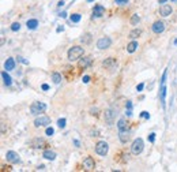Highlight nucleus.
Returning a JSON list of instances; mask_svg holds the SVG:
<instances>
[{"mask_svg":"<svg viewBox=\"0 0 177 172\" xmlns=\"http://www.w3.org/2000/svg\"><path fill=\"white\" fill-rule=\"evenodd\" d=\"M81 19H82V15L78 14V12H75V14H72L71 17H69V21H71L72 23H78Z\"/></svg>","mask_w":177,"mask_h":172,"instance_id":"nucleus-28","label":"nucleus"},{"mask_svg":"<svg viewBox=\"0 0 177 172\" xmlns=\"http://www.w3.org/2000/svg\"><path fill=\"white\" fill-rule=\"evenodd\" d=\"M41 88H42V90H48V89H49V85H48V84H44L42 86H41Z\"/></svg>","mask_w":177,"mask_h":172,"instance_id":"nucleus-41","label":"nucleus"},{"mask_svg":"<svg viewBox=\"0 0 177 172\" xmlns=\"http://www.w3.org/2000/svg\"><path fill=\"white\" fill-rule=\"evenodd\" d=\"M83 168L86 171H94L96 170V161H94V158L90 157V156H87V157L83 160Z\"/></svg>","mask_w":177,"mask_h":172,"instance_id":"nucleus-11","label":"nucleus"},{"mask_svg":"<svg viewBox=\"0 0 177 172\" xmlns=\"http://www.w3.org/2000/svg\"><path fill=\"white\" fill-rule=\"evenodd\" d=\"M65 123H67V120H65L64 117H61V119L57 120V126L60 127V129H64V127H65Z\"/></svg>","mask_w":177,"mask_h":172,"instance_id":"nucleus-30","label":"nucleus"},{"mask_svg":"<svg viewBox=\"0 0 177 172\" xmlns=\"http://www.w3.org/2000/svg\"><path fill=\"white\" fill-rule=\"evenodd\" d=\"M26 26L29 30H36L37 26H38V21H37V19H29V21L26 22Z\"/></svg>","mask_w":177,"mask_h":172,"instance_id":"nucleus-22","label":"nucleus"},{"mask_svg":"<svg viewBox=\"0 0 177 172\" xmlns=\"http://www.w3.org/2000/svg\"><path fill=\"white\" fill-rule=\"evenodd\" d=\"M116 64H117V60H116L115 57H106L102 62V67L106 70H112L113 67H116Z\"/></svg>","mask_w":177,"mask_h":172,"instance_id":"nucleus-13","label":"nucleus"},{"mask_svg":"<svg viewBox=\"0 0 177 172\" xmlns=\"http://www.w3.org/2000/svg\"><path fill=\"white\" fill-rule=\"evenodd\" d=\"M166 76H167V70H165V71H163L162 78H161V85H165V82H166Z\"/></svg>","mask_w":177,"mask_h":172,"instance_id":"nucleus-31","label":"nucleus"},{"mask_svg":"<svg viewBox=\"0 0 177 172\" xmlns=\"http://www.w3.org/2000/svg\"><path fill=\"white\" fill-rule=\"evenodd\" d=\"M138 47H139V45H138V41L132 40L131 43H129L128 45H127V52H128V53H134L135 51L138 49Z\"/></svg>","mask_w":177,"mask_h":172,"instance_id":"nucleus-21","label":"nucleus"},{"mask_svg":"<svg viewBox=\"0 0 177 172\" xmlns=\"http://www.w3.org/2000/svg\"><path fill=\"white\" fill-rule=\"evenodd\" d=\"M172 12H173V8H172V6L170 4H162L159 7V14L162 15V17H170L172 15Z\"/></svg>","mask_w":177,"mask_h":172,"instance_id":"nucleus-14","label":"nucleus"},{"mask_svg":"<svg viewBox=\"0 0 177 172\" xmlns=\"http://www.w3.org/2000/svg\"><path fill=\"white\" fill-rule=\"evenodd\" d=\"M83 55H85V49H83L82 47H79V45L71 47V48L68 49V53H67L69 62H75V60H79Z\"/></svg>","mask_w":177,"mask_h":172,"instance_id":"nucleus-1","label":"nucleus"},{"mask_svg":"<svg viewBox=\"0 0 177 172\" xmlns=\"http://www.w3.org/2000/svg\"><path fill=\"white\" fill-rule=\"evenodd\" d=\"M91 137H98V131H97V130L91 131Z\"/></svg>","mask_w":177,"mask_h":172,"instance_id":"nucleus-42","label":"nucleus"},{"mask_svg":"<svg viewBox=\"0 0 177 172\" xmlns=\"http://www.w3.org/2000/svg\"><path fill=\"white\" fill-rule=\"evenodd\" d=\"M173 2H176V0H173Z\"/></svg>","mask_w":177,"mask_h":172,"instance_id":"nucleus-49","label":"nucleus"},{"mask_svg":"<svg viewBox=\"0 0 177 172\" xmlns=\"http://www.w3.org/2000/svg\"><path fill=\"white\" fill-rule=\"evenodd\" d=\"M46 111V104L45 103H41V101H36L30 105V113L37 116L40 113H44Z\"/></svg>","mask_w":177,"mask_h":172,"instance_id":"nucleus-2","label":"nucleus"},{"mask_svg":"<svg viewBox=\"0 0 177 172\" xmlns=\"http://www.w3.org/2000/svg\"><path fill=\"white\" fill-rule=\"evenodd\" d=\"M2 78H3V81H4V85L6 86H11L12 79H11V76L7 74V71H3L2 72Z\"/></svg>","mask_w":177,"mask_h":172,"instance_id":"nucleus-23","label":"nucleus"},{"mask_svg":"<svg viewBox=\"0 0 177 172\" xmlns=\"http://www.w3.org/2000/svg\"><path fill=\"white\" fill-rule=\"evenodd\" d=\"M115 116H116V111L112 109V108H108V109H105V112H104V120H105V123L108 124V126H112L113 124Z\"/></svg>","mask_w":177,"mask_h":172,"instance_id":"nucleus-5","label":"nucleus"},{"mask_svg":"<svg viewBox=\"0 0 177 172\" xmlns=\"http://www.w3.org/2000/svg\"><path fill=\"white\" fill-rule=\"evenodd\" d=\"M91 41H93V36H91V33H85L83 36L81 37V43L83 44V45H87V44H90Z\"/></svg>","mask_w":177,"mask_h":172,"instance_id":"nucleus-18","label":"nucleus"},{"mask_svg":"<svg viewBox=\"0 0 177 172\" xmlns=\"http://www.w3.org/2000/svg\"><path fill=\"white\" fill-rule=\"evenodd\" d=\"M18 60H19V62H22V63H25V64H27V63H29V62H27V60H25L23 57H21V56L18 57Z\"/></svg>","mask_w":177,"mask_h":172,"instance_id":"nucleus-40","label":"nucleus"},{"mask_svg":"<svg viewBox=\"0 0 177 172\" xmlns=\"http://www.w3.org/2000/svg\"><path fill=\"white\" fill-rule=\"evenodd\" d=\"M6 158H7V161L11 162V164H18V162H21V156L14 150H8L6 153Z\"/></svg>","mask_w":177,"mask_h":172,"instance_id":"nucleus-9","label":"nucleus"},{"mask_svg":"<svg viewBox=\"0 0 177 172\" xmlns=\"http://www.w3.org/2000/svg\"><path fill=\"white\" fill-rule=\"evenodd\" d=\"M42 157L45 158V160H55L56 158V153L53 152V150H49V149H45L44 150V153H42Z\"/></svg>","mask_w":177,"mask_h":172,"instance_id":"nucleus-17","label":"nucleus"},{"mask_svg":"<svg viewBox=\"0 0 177 172\" xmlns=\"http://www.w3.org/2000/svg\"><path fill=\"white\" fill-rule=\"evenodd\" d=\"M131 138V130H123V131H119V139L121 143H127Z\"/></svg>","mask_w":177,"mask_h":172,"instance_id":"nucleus-15","label":"nucleus"},{"mask_svg":"<svg viewBox=\"0 0 177 172\" xmlns=\"http://www.w3.org/2000/svg\"><path fill=\"white\" fill-rule=\"evenodd\" d=\"M19 29H21V23H19V22H14V23L11 25V30L12 31H18Z\"/></svg>","mask_w":177,"mask_h":172,"instance_id":"nucleus-29","label":"nucleus"},{"mask_svg":"<svg viewBox=\"0 0 177 172\" xmlns=\"http://www.w3.org/2000/svg\"><path fill=\"white\" fill-rule=\"evenodd\" d=\"M140 117H144V119H150V113H148L147 111H143V112L140 113Z\"/></svg>","mask_w":177,"mask_h":172,"instance_id":"nucleus-33","label":"nucleus"},{"mask_svg":"<svg viewBox=\"0 0 177 172\" xmlns=\"http://www.w3.org/2000/svg\"><path fill=\"white\" fill-rule=\"evenodd\" d=\"M167 0H159V4H163V3H166Z\"/></svg>","mask_w":177,"mask_h":172,"instance_id":"nucleus-47","label":"nucleus"},{"mask_svg":"<svg viewBox=\"0 0 177 172\" xmlns=\"http://www.w3.org/2000/svg\"><path fill=\"white\" fill-rule=\"evenodd\" d=\"M52 81H53V84H56V85H59L60 82H61V74L60 72H52Z\"/></svg>","mask_w":177,"mask_h":172,"instance_id":"nucleus-26","label":"nucleus"},{"mask_svg":"<svg viewBox=\"0 0 177 172\" xmlns=\"http://www.w3.org/2000/svg\"><path fill=\"white\" fill-rule=\"evenodd\" d=\"M4 68L7 70V71H10V70H14V68H15V60L12 59V57H8V59L6 60Z\"/></svg>","mask_w":177,"mask_h":172,"instance_id":"nucleus-20","label":"nucleus"},{"mask_svg":"<svg viewBox=\"0 0 177 172\" xmlns=\"http://www.w3.org/2000/svg\"><path fill=\"white\" fill-rule=\"evenodd\" d=\"M104 15H105V7H104V6H101V4L94 6V8H93V17L94 18H101V17H104Z\"/></svg>","mask_w":177,"mask_h":172,"instance_id":"nucleus-16","label":"nucleus"},{"mask_svg":"<svg viewBox=\"0 0 177 172\" xmlns=\"http://www.w3.org/2000/svg\"><path fill=\"white\" fill-rule=\"evenodd\" d=\"M125 108H127V109H129V111H132V103H131V101H127V105H125Z\"/></svg>","mask_w":177,"mask_h":172,"instance_id":"nucleus-38","label":"nucleus"},{"mask_svg":"<svg viewBox=\"0 0 177 172\" xmlns=\"http://www.w3.org/2000/svg\"><path fill=\"white\" fill-rule=\"evenodd\" d=\"M140 36H142V29H134V30H131V33H129V38H132V40H136V38Z\"/></svg>","mask_w":177,"mask_h":172,"instance_id":"nucleus-24","label":"nucleus"},{"mask_svg":"<svg viewBox=\"0 0 177 172\" xmlns=\"http://www.w3.org/2000/svg\"><path fill=\"white\" fill-rule=\"evenodd\" d=\"M112 45V40L109 37H101L98 41H97V48L98 49H108V48Z\"/></svg>","mask_w":177,"mask_h":172,"instance_id":"nucleus-10","label":"nucleus"},{"mask_svg":"<svg viewBox=\"0 0 177 172\" xmlns=\"http://www.w3.org/2000/svg\"><path fill=\"white\" fill-rule=\"evenodd\" d=\"M140 22V17H139L138 14H134L131 15V19H129V23L132 25V26H136V25Z\"/></svg>","mask_w":177,"mask_h":172,"instance_id":"nucleus-27","label":"nucleus"},{"mask_svg":"<svg viewBox=\"0 0 177 172\" xmlns=\"http://www.w3.org/2000/svg\"><path fill=\"white\" fill-rule=\"evenodd\" d=\"M143 88H144V84L142 82V84H139V85L136 86V90H138V92H142V90H143Z\"/></svg>","mask_w":177,"mask_h":172,"instance_id":"nucleus-36","label":"nucleus"},{"mask_svg":"<svg viewBox=\"0 0 177 172\" xmlns=\"http://www.w3.org/2000/svg\"><path fill=\"white\" fill-rule=\"evenodd\" d=\"M37 170H41V171L45 170V165H38V168H37Z\"/></svg>","mask_w":177,"mask_h":172,"instance_id":"nucleus-43","label":"nucleus"},{"mask_svg":"<svg viewBox=\"0 0 177 172\" xmlns=\"http://www.w3.org/2000/svg\"><path fill=\"white\" fill-rule=\"evenodd\" d=\"M63 30H64V27H57V33H60V31H63Z\"/></svg>","mask_w":177,"mask_h":172,"instance_id":"nucleus-45","label":"nucleus"},{"mask_svg":"<svg viewBox=\"0 0 177 172\" xmlns=\"http://www.w3.org/2000/svg\"><path fill=\"white\" fill-rule=\"evenodd\" d=\"M88 82H90V76H88V75H85V76H83V84H88Z\"/></svg>","mask_w":177,"mask_h":172,"instance_id":"nucleus-37","label":"nucleus"},{"mask_svg":"<svg viewBox=\"0 0 177 172\" xmlns=\"http://www.w3.org/2000/svg\"><path fill=\"white\" fill-rule=\"evenodd\" d=\"M91 63H93V57L91 56H83V57H81V59L78 60V68L85 70V68H87V67H90Z\"/></svg>","mask_w":177,"mask_h":172,"instance_id":"nucleus-8","label":"nucleus"},{"mask_svg":"<svg viewBox=\"0 0 177 172\" xmlns=\"http://www.w3.org/2000/svg\"><path fill=\"white\" fill-rule=\"evenodd\" d=\"M117 129H119V131H123V130H128V122L124 119V117L119 119V122H117Z\"/></svg>","mask_w":177,"mask_h":172,"instance_id":"nucleus-19","label":"nucleus"},{"mask_svg":"<svg viewBox=\"0 0 177 172\" xmlns=\"http://www.w3.org/2000/svg\"><path fill=\"white\" fill-rule=\"evenodd\" d=\"M57 6H59V7H61V6H64V2H59V3H57Z\"/></svg>","mask_w":177,"mask_h":172,"instance_id":"nucleus-46","label":"nucleus"},{"mask_svg":"<svg viewBox=\"0 0 177 172\" xmlns=\"http://www.w3.org/2000/svg\"><path fill=\"white\" fill-rule=\"evenodd\" d=\"M2 134H6V123L2 122Z\"/></svg>","mask_w":177,"mask_h":172,"instance_id":"nucleus-39","label":"nucleus"},{"mask_svg":"<svg viewBox=\"0 0 177 172\" xmlns=\"http://www.w3.org/2000/svg\"><path fill=\"white\" fill-rule=\"evenodd\" d=\"M29 145L33 149H46L48 142H46L45 139H42V138H34V139H31V141H30Z\"/></svg>","mask_w":177,"mask_h":172,"instance_id":"nucleus-6","label":"nucleus"},{"mask_svg":"<svg viewBox=\"0 0 177 172\" xmlns=\"http://www.w3.org/2000/svg\"><path fill=\"white\" fill-rule=\"evenodd\" d=\"M148 141H150V142H154V141H155V134L151 133L150 135H148Z\"/></svg>","mask_w":177,"mask_h":172,"instance_id":"nucleus-35","label":"nucleus"},{"mask_svg":"<svg viewBox=\"0 0 177 172\" xmlns=\"http://www.w3.org/2000/svg\"><path fill=\"white\" fill-rule=\"evenodd\" d=\"M60 17H61V18H65V17H67V14H65V12H61V14H60Z\"/></svg>","mask_w":177,"mask_h":172,"instance_id":"nucleus-44","label":"nucleus"},{"mask_svg":"<svg viewBox=\"0 0 177 172\" xmlns=\"http://www.w3.org/2000/svg\"><path fill=\"white\" fill-rule=\"evenodd\" d=\"M159 96H161V103H162V105L165 107V97H166V86L165 85H161Z\"/></svg>","mask_w":177,"mask_h":172,"instance_id":"nucleus-25","label":"nucleus"},{"mask_svg":"<svg viewBox=\"0 0 177 172\" xmlns=\"http://www.w3.org/2000/svg\"><path fill=\"white\" fill-rule=\"evenodd\" d=\"M115 3H116V4H120V6H121V4H127L128 0H115Z\"/></svg>","mask_w":177,"mask_h":172,"instance_id":"nucleus-34","label":"nucleus"},{"mask_svg":"<svg viewBox=\"0 0 177 172\" xmlns=\"http://www.w3.org/2000/svg\"><path fill=\"white\" fill-rule=\"evenodd\" d=\"M53 133H55V130L52 129V127H48V129H46V131H45V134L48 137H50V135H53Z\"/></svg>","mask_w":177,"mask_h":172,"instance_id":"nucleus-32","label":"nucleus"},{"mask_svg":"<svg viewBox=\"0 0 177 172\" xmlns=\"http://www.w3.org/2000/svg\"><path fill=\"white\" fill-rule=\"evenodd\" d=\"M50 124V117L46 116V115H41L40 117H37L34 120V127H45Z\"/></svg>","mask_w":177,"mask_h":172,"instance_id":"nucleus-7","label":"nucleus"},{"mask_svg":"<svg viewBox=\"0 0 177 172\" xmlns=\"http://www.w3.org/2000/svg\"><path fill=\"white\" fill-rule=\"evenodd\" d=\"M151 30H153V33L155 34H161L165 31V23H163L162 21H155L153 23V26H151Z\"/></svg>","mask_w":177,"mask_h":172,"instance_id":"nucleus-12","label":"nucleus"},{"mask_svg":"<svg viewBox=\"0 0 177 172\" xmlns=\"http://www.w3.org/2000/svg\"><path fill=\"white\" fill-rule=\"evenodd\" d=\"M109 152V145L105 141H98L96 143V153L100 156H106Z\"/></svg>","mask_w":177,"mask_h":172,"instance_id":"nucleus-4","label":"nucleus"},{"mask_svg":"<svg viewBox=\"0 0 177 172\" xmlns=\"http://www.w3.org/2000/svg\"><path fill=\"white\" fill-rule=\"evenodd\" d=\"M143 149H144L143 139H142V138L134 139V142H132V145H131V153H132V154H135V156L140 154V153L143 152Z\"/></svg>","mask_w":177,"mask_h":172,"instance_id":"nucleus-3","label":"nucleus"},{"mask_svg":"<svg viewBox=\"0 0 177 172\" xmlns=\"http://www.w3.org/2000/svg\"><path fill=\"white\" fill-rule=\"evenodd\" d=\"M87 2H88V3H91V2H94V0H87Z\"/></svg>","mask_w":177,"mask_h":172,"instance_id":"nucleus-48","label":"nucleus"}]
</instances>
